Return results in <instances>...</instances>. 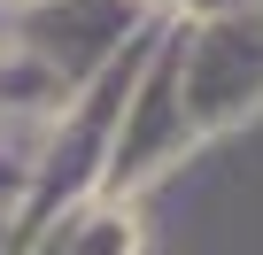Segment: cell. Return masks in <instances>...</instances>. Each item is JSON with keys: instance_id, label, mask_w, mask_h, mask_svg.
Masks as SVG:
<instances>
[]
</instances>
